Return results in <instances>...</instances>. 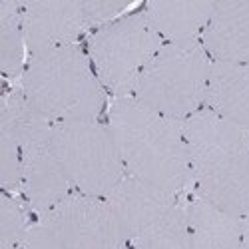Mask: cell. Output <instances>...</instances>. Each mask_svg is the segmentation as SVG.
<instances>
[{
    "label": "cell",
    "mask_w": 249,
    "mask_h": 249,
    "mask_svg": "<svg viewBox=\"0 0 249 249\" xmlns=\"http://www.w3.org/2000/svg\"><path fill=\"white\" fill-rule=\"evenodd\" d=\"M212 58L201 40L163 42L140 74L134 98L160 114L185 122L203 108Z\"/></svg>",
    "instance_id": "5b68a950"
},
{
    "label": "cell",
    "mask_w": 249,
    "mask_h": 249,
    "mask_svg": "<svg viewBox=\"0 0 249 249\" xmlns=\"http://www.w3.org/2000/svg\"><path fill=\"white\" fill-rule=\"evenodd\" d=\"M22 26L28 56L78 44L90 28L84 2L32 0L22 2Z\"/></svg>",
    "instance_id": "9c48e42d"
},
{
    "label": "cell",
    "mask_w": 249,
    "mask_h": 249,
    "mask_svg": "<svg viewBox=\"0 0 249 249\" xmlns=\"http://www.w3.org/2000/svg\"><path fill=\"white\" fill-rule=\"evenodd\" d=\"M66 249H130L106 197L72 192L40 215Z\"/></svg>",
    "instance_id": "ba28073f"
},
{
    "label": "cell",
    "mask_w": 249,
    "mask_h": 249,
    "mask_svg": "<svg viewBox=\"0 0 249 249\" xmlns=\"http://www.w3.org/2000/svg\"><path fill=\"white\" fill-rule=\"evenodd\" d=\"M20 90L54 124L98 120L106 108V90L96 76L88 52L80 44L28 56Z\"/></svg>",
    "instance_id": "3957f363"
},
{
    "label": "cell",
    "mask_w": 249,
    "mask_h": 249,
    "mask_svg": "<svg viewBox=\"0 0 249 249\" xmlns=\"http://www.w3.org/2000/svg\"><path fill=\"white\" fill-rule=\"evenodd\" d=\"M192 192L249 217V132L201 108L183 122Z\"/></svg>",
    "instance_id": "7a4b0ae2"
},
{
    "label": "cell",
    "mask_w": 249,
    "mask_h": 249,
    "mask_svg": "<svg viewBox=\"0 0 249 249\" xmlns=\"http://www.w3.org/2000/svg\"><path fill=\"white\" fill-rule=\"evenodd\" d=\"M26 52L22 2L0 0V68L6 78L22 76L28 62Z\"/></svg>",
    "instance_id": "9a60e30c"
},
{
    "label": "cell",
    "mask_w": 249,
    "mask_h": 249,
    "mask_svg": "<svg viewBox=\"0 0 249 249\" xmlns=\"http://www.w3.org/2000/svg\"><path fill=\"white\" fill-rule=\"evenodd\" d=\"M0 183L2 192L16 194L22 190V158L16 140L0 128Z\"/></svg>",
    "instance_id": "ac0fdd59"
},
{
    "label": "cell",
    "mask_w": 249,
    "mask_h": 249,
    "mask_svg": "<svg viewBox=\"0 0 249 249\" xmlns=\"http://www.w3.org/2000/svg\"><path fill=\"white\" fill-rule=\"evenodd\" d=\"M192 249H239L245 217L194 194L185 197Z\"/></svg>",
    "instance_id": "4fadbf2b"
},
{
    "label": "cell",
    "mask_w": 249,
    "mask_h": 249,
    "mask_svg": "<svg viewBox=\"0 0 249 249\" xmlns=\"http://www.w3.org/2000/svg\"><path fill=\"white\" fill-rule=\"evenodd\" d=\"M130 8V2H100V0H84V10L88 16L90 28L96 30L100 26H106L120 16H124Z\"/></svg>",
    "instance_id": "d6986e66"
},
{
    "label": "cell",
    "mask_w": 249,
    "mask_h": 249,
    "mask_svg": "<svg viewBox=\"0 0 249 249\" xmlns=\"http://www.w3.org/2000/svg\"><path fill=\"white\" fill-rule=\"evenodd\" d=\"M199 40L212 60L249 64V0L215 2Z\"/></svg>",
    "instance_id": "8fae6325"
},
{
    "label": "cell",
    "mask_w": 249,
    "mask_h": 249,
    "mask_svg": "<svg viewBox=\"0 0 249 249\" xmlns=\"http://www.w3.org/2000/svg\"><path fill=\"white\" fill-rule=\"evenodd\" d=\"M239 249H249V217L245 219V227H243V239H241Z\"/></svg>",
    "instance_id": "44dd1931"
},
{
    "label": "cell",
    "mask_w": 249,
    "mask_h": 249,
    "mask_svg": "<svg viewBox=\"0 0 249 249\" xmlns=\"http://www.w3.org/2000/svg\"><path fill=\"white\" fill-rule=\"evenodd\" d=\"M54 142L74 192L106 197L126 176L116 140L100 118L54 124Z\"/></svg>",
    "instance_id": "52a82bcc"
},
{
    "label": "cell",
    "mask_w": 249,
    "mask_h": 249,
    "mask_svg": "<svg viewBox=\"0 0 249 249\" xmlns=\"http://www.w3.org/2000/svg\"><path fill=\"white\" fill-rule=\"evenodd\" d=\"M215 2H154L143 4V14L163 42L199 40L212 18Z\"/></svg>",
    "instance_id": "5bb4252c"
},
{
    "label": "cell",
    "mask_w": 249,
    "mask_h": 249,
    "mask_svg": "<svg viewBox=\"0 0 249 249\" xmlns=\"http://www.w3.org/2000/svg\"><path fill=\"white\" fill-rule=\"evenodd\" d=\"M106 124L128 176L178 196L192 192L183 122L160 114L134 96H124L112 100Z\"/></svg>",
    "instance_id": "6da1fadb"
},
{
    "label": "cell",
    "mask_w": 249,
    "mask_h": 249,
    "mask_svg": "<svg viewBox=\"0 0 249 249\" xmlns=\"http://www.w3.org/2000/svg\"><path fill=\"white\" fill-rule=\"evenodd\" d=\"M161 44L163 40L140 10L96 28L88 38L86 52L104 90L114 98H124L134 94L140 74Z\"/></svg>",
    "instance_id": "8992f818"
},
{
    "label": "cell",
    "mask_w": 249,
    "mask_h": 249,
    "mask_svg": "<svg viewBox=\"0 0 249 249\" xmlns=\"http://www.w3.org/2000/svg\"><path fill=\"white\" fill-rule=\"evenodd\" d=\"M183 196L154 185L150 181L138 179L134 176H124V179L106 196L108 205L122 227L126 239L132 243L150 225L160 221Z\"/></svg>",
    "instance_id": "30bf717a"
},
{
    "label": "cell",
    "mask_w": 249,
    "mask_h": 249,
    "mask_svg": "<svg viewBox=\"0 0 249 249\" xmlns=\"http://www.w3.org/2000/svg\"><path fill=\"white\" fill-rule=\"evenodd\" d=\"M14 249H66V247L42 221L36 219Z\"/></svg>",
    "instance_id": "ffe728a7"
},
{
    "label": "cell",
    "mask_w": 249,
    "mask_h": 249,
    "mask_svg": "<svg viewBox=\"0 0 249 249\" xmlns=\"http://www.w3.org/2000/svg\"><path fill=\"white\" fill-rule=\"evenodd\" d=\"M0 128L18 143L22 158V194L30 210L40 217L74 192L62 168L54 142V122L38 112L24 92L16 88L2 100Z\"/></svg>",
    "instance_id": "277c9868"
},
{
    "label": "cell",
    "mask_w": 249,
    "mask_h": 249,
    "mask_svg": "<svg viewBox=\"0 0 249 249\" xmlns=\"http://www.w3.org/2000/svg\"><path fill=\"white\" fill-rule=\"evenodd\" d=\"M130 249H192L185 197H181L160 221L140 233L130 243Z\"/></svg>",
    "instance_id": "2e32d148"
},
{
    "label": "cell",
    "mask_w": 249,
    "mask_h": 249,
    "mask_svg": "<svg viewBox=\"0 0 249 249\" xmlns=\"http://www.w3.org/2000/svg\"><path fill=\"white\" fill-rule=\"evenodd\" d=\"M28 203L10 192L0 194V249H14L30 230Z\"/></svg>",
    "instance_id": "e0dca14e"
},
{
    "label": "cell",
    "mask_w": 249,
    "mask_h": 249,
    "mask_svg": "<svg viewBox=\"0 0 249 249\" xmlns=\"http://www.w3.org/2000/svg\"><path fill=\"white\" fill-rule=\"evenodd\" d=\"M203 108L249 132V64L212 60Z\"/></svg>",
    "instance_id": "7c38bea8"
}]
</instances>
